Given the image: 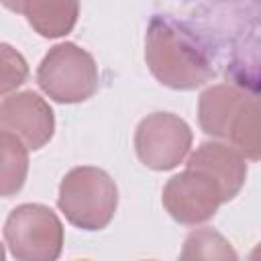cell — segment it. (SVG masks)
Masks as SVG:
<instances>
[{
  "instance_id": "6da1fadb",
  "label": "cell",
  "mask_w": 261,
  "mask_h": 261,
  "mask_svg": "<svg viewBox=\"0 0 261 261\" xmlns=\"http://www.w3.org/2000/svg\"><path fill=\"white\" fill-rule=\"evenodd\" d=\"M145 61L153 77L171 90H196L216 75L214 51L204 35L169 14L149 20Z\"/></svg>"
},
{
  "instance_id": "7a4b0ae2",
  "label": "cell",
  "mask_w": 261,
  "mask_h": 261,
  "mask_svg": "<svg viewBox=\"0 0 261 261\" xmlns=\"http://www.w3.org/2000/svg\"><path fill=\"white\" fill-rule=\"evenodd\" d=\"M118 190L114 179L100 167L80 165L69 169L57 194V208L69 224L82 230H102L114 218Z\"/></svg>"
},
{
  "instance_id": "3957f363",
  "label": "cell",
  "mask_w": 261,
  "mask_h": 261,
  "mask_svg": "<svg viewBox=\"0 0 261 261\" xmlns=\"http://www.w3.org/2000/svg\"><path fill=\"white\" fill-rule=\"evenodd\" d=\"M39 88L59 104H77L92 98L100 84L94 57L75 43L53 45L37 67Z\"/></svg>"
},
{
  "instance_id": "277c9868",
  "label": "cell",
  "mask_w": 261,
  "mask_h": 261,
  "mask_svg": "<svg viewBox=\"0 0 261 261\" xmlns=\"http://www.w3.org/2000/svg\"><path fill=\"white\" fill-rule=\"evenodd\" d=\"M2 232L16 261H57L63 249V224L45 204L27 202L12 208Z\"/></svg>"
},
{
  "instance_id": "5b68a950",
  "label": "cell",
  "mask_w": 261,
  "mask_h": 261,
  "mask_svg": "<svg viewBox=\"0 0 261 261\" xmlns=\"http://www.w3.org/2000/svg\"><path fill=\"white\" fill-rule=\"evenodd\" d=\"M194 135L190 124L173 112L147 114L135 130V151L143 165L153 171L177 167L190 153Z\"/></svg>"
},
{
  "instance_id": "8992f818",
  "label": "cell",
  "mask_w": 261,
  "mask_h": 261,
  "mask_svg": "<svg viewBox=\"0 0 261 261\" xmlns=\"http://www.w3.org/2000/svg\"><path fill=\"white\" fill-rule=\"evenodd\" d=\"M161 202L175 222L196 226L210 220L218 212L222 196L218 186L208 175L186 169L167 179L163 186Z\"/></svg>"
},
{
  "instance_id": "52a82bcc",
  "label": "cell",
  "mask_w": 261,
  "mask_h": 261,
  "mask_svg": "<svg viewBox=\"0 0 261 261\" xmlns=\"http://www.w3.org/2000/svg\"><path fill=\"white\" fill-rule=\"evenodd\" d=\"M0 133L16 137L29 151H39L53 139L55 114L45 98L22 90L0 102Z\"/></svg>"
},
{
  "instance_id": "ba28073f",
  "label": "cell",
  "mask_w": 261,
  "mask_h": 261,
  "mask_svg": "<svg viewBox=\"0 0 261 261\" xmlns=\"http://www.w3.org/2000/svg\"><path fill=\"white\" fill-rule=\"evenodd\" d=\"M186 169L208 175L220 190L222 204L239 196L247 179V159L228 143L204 141L188 157Z\"/></svg>"
},
{
  "instance_id": "9c48e42d",
  "label": "cell",
  "mask_w": 261,
  "mask_h": 261,
  "mask_svg": "<svg viewBox=\"0 0 261 261\" xmlns=\"http://www.w3.org/2000/svg\"><path fill=\"white\" fill-rule=\"evenodd\" d=\"M255 94L241 90L234 84H212L198 98V122L200 128L214 137L226 139L241 116L245 104Z\"/></svg>"
},
{
  "instance_id": "30bf717a",
  "label": "cell",
  "mask_w": 261,
  "mask_h": 261,
  "mask_svg": "<svg viewBox=\"0 0 261 261\" xmlns=\"http://www.w3.org/2000/svg\"><path fill=\"white\" fill-rule=\"evenodd\" d=\"M6 6L20 12L27 22L45 39L65 37L73 31L80 16V4L67 0H24Z\"/></svg>"
},
{
  "instance_id": "8fae6325",
  "label": "cell",
  "mask_w": 261,
  "mask_h": 261,
  "mask_svg": "<svg viewBox=\"0 0 261 261\" xmlns=\"http://www.w3.org/2000/svg\"><path fill=\"white\" fill-rule=\"evenodd\" d=\"M29 173V149L12 135L0 133V198L18 194Z\"/></svg>"
},
{
  "instance_id": "7c38bea8",
  "label": "cell",
  "mask_w": 261,
  "mask_h": 261,
  "mask_svg": "<svg viewBox=\"0 0 261 261\" xmlns=\"http://www.w3.org/2000/svg\"><path fill=\"white\" fill-rule=\"evenodd\" d=\"M179 261H239L234 247L214 228H194L179 251Z\"/></svg>"
},
{
  "instance_id": "4fadbf2b",
  "label": "cell",
  "mask_w": 261,
  "mask_h": 261,
  "mask_svg": "<svg viewBox=\"0 0 261 261\" xmlns=\"http://www.w3.org/2000/svg\"><path fill=\"white\" fill-rule=\"evenodd\" d=\"M29 77V63L20 51L0 43V98L20 88Z\"/></svg>"
},
{
  "instance_id": "5bb4252c",
  "label": "cell",
  "mask_w": 261,
  "mask_h": 261,
  "mask_svg": "<svg viewBox=\"0 0 261 261\" xmlns=\"http://www.w3.org/2000/svg\"><path fill=\"white\" fill-rule=\"evenodd\" d=\"M0 261H6V255H4V245L0 243Z\"/></svg>"
},
{
  "instance_id": "9a60e30c",
  "label": "cell",
  "mask_w": 261,
  "mask_h": 261,
  "mask_svg": "<svg viewBox=\"0 0 261 261\" xmlns=\"http://www.w3.org/2000/svg\"><path fill=\"white\" fill-rule=\"evenodd\" d=\"M80 261H88V259H80Z\"/></svg>"
}]
</instances>
